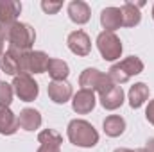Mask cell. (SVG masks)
I'll return each mask as SVG.
<instances>
[{"label": "cell", "mask_w": 154, "mask_h": 152, "mask_svg": "<svg viewBox=\"0 0 154 152\" xmlns=\"http://www.w3.org/2000/svg\"><path fill=\"white\" fill-rule=\"evenodd\" d=\"M38 141L41 143L38 152H61L63 136L54 129H45L38 134Z\"/></svg>", "instance_id": "30bf717a"}, {"label": "cell", "mask_w": 154, "mask_h": 152, "mask_svg": "<svg viewBox=\"0 0 154 152\" xmlns=\"http://www.w3.org/2000/svg\"><path fill=\"white\" fill-rule=\"evenodd\" d=\"M20 123H18V116L13 113L9 108L0 106V134L11 136L18 131Z\"/></svg>", "instance_id": "e0dca14e"}, {"label": "cell", "mask_w": 154, "mask_h": 152, "mask_svg": "<svg viewBox=\"0 0 154 152\" xmlns=\"http://www.w3.org/2000/svg\"><path fill=\"white\" fill-rule=\"evenodd\" d=\"M18 123L23 131H36L41 125V114L34 108H25L18 114Z\"/></svg>", "instance_id": "ac0fdd59"}, {"label": "cell", "mask_w": 154, "mask_h": 152, "mask_svg": "<svg viewBox=\"0 0 154 152\" xmlns=\"http://www.w3.org/2000/svg\"><path fill=\"white\" fill-rule=\"evenodd\" d=\"M102 127H104V132L109 138H116V136L124 134V131H125V120L122 116H118V114H109L102 122Z\"/></svg>", "instance_id": "44dd1931"}, {"label": "cell", "mask_w": 154, "mask_h": 152, "mask_svg": "<svg viewBox=\"0 0 154 152\" xmlns=\"http://www.w3.org/2000/svg\"><path fill=\"white\" fill-rule=\"evenodd\" d=\"M145 149H147V152H154V138H151V140L147 141V147H145Z\"/></svg>", "instance_id": "4316f807"}, {"label": "cell", "mask_w": 154, "mask_h": 152, "mask_svg": "<svg viewBox=\"0 0 154 152\" xmlns=\"http://www.w3.org/2000/svg\"><path fill=\"white\" fill-rule=\"evenodd\" d=\"M100 25L108 32H115L122 27V13L120 7H106L100 13Z\"/></svg>", "instance_id": "5bb4252c"}, {"label": "cell", "mask_w": 154, "mask_h": 152, "mask_svg": "<svg viewBox=\"0 0 154 152\" xmlns=\"http://www.w3.org/2000/svg\"><path fill=\"white\" fill-rule=\"evenodd\" d=\"M13 84H7L5 81H0V106L4 108H9L11 102H13Z\"/></svg>", "instance_id": "603a6c76"}, {"label": "cell", "mask_w": 154, "mask_h": 152, "mask_svg": "<svg viewBox=\"0 0 154 152\" xmlns=\"http://www.w3.org/2000/svg\"><path fill=\"white\" fill-rule=\"evenodd\" d=\"M61 7H63V4H61V2H47V0H43V2H41V9H43L47 14H56Z\"/></svg>", "instance_id": "cb8c5ba5"}, {"label": "cell", "mask_w": 154, "mask_h": 152, "mask_svg": "<svg viewBox=\"0 0 154 152\" xmlns=\"http://www.w3.org/2000/svg\"><path fill=\"white\" fill-rule=\"evenodd\" d=\"M113 152H147V149H136V150H131V149H115Z\"/></svg>", "instance_id": "484cf974"}, {"label": "cell", "mask_w": 154, "mask_h": 152, "mask_svg": "<svg viewBox=\"0 0 154 152\" xmlns=\"http://www.w3.org/2000/svg\"><path fill=\"white\" fill-rule=\"evenodd\" d=\"M4 54V38L0 36V56Z\"/></svg>", "instance_id": "83f0119b"}, {"label": "cell", "mask_w": 154, "mask_h": 152, "mask_svg": "<svg viewBox=\"0 0 154 152\" xmlns=\"http://www.w3.org/2000/svg\"><path fill=\"white\" fill-rule=\"evenodd\" d=\"M147 99H149V86L145 82H136L134 86H131V90H129V106L133 109L142 108Z\"/></svg>", "instance_id": "ffe728a7"}, {"label": "cell", "mask_w": 154, "mask_h": 152, "mask_svg": "<svg viewBox=\"0 0 154 152\" xmlns=\"http://www.w3.org/2000/svg\"><path fill=\"white\" fill-rule=\"evenodd\" d=\"M95 104H97V99H95V91H91V90H79L72 100V108L77 114L91 113Z\"/></svg>", "instance_id": "9c48e42d"}, {"label": "cell", "mask_w": 154, "mask_h": 152, "mask_svg": "<svg viewBox=\"0 0 154 152\" xmlns=\"http://www.w3.org/2000/svg\"><path fill=\"white\" fill-rule=\"evenodd\" d=\"M66 45H68L70 52H74L75 56H81V57H86L91 52V41H90V36L84 31L70 32L68 38H66Z\"/></svg>", "instance_id": "ba28073f"}, {"label": "cell", "mask_w": 154, "mask_h": 152, "mask_svg": "<svg viewBox=\"0 0 154 152\" xmlns=\"http://www.w3.org/2000/svg\"><path fill=\"white\" fill-rule=\"evenodd\" d=\"M142 72H143V61H142L140 57H136V56H129V57H125V59L115 63V65L109 68L108 75H109V79H111L115 84H124V82H127L131 77L138 75V74H142Z\"/></svg>", "instance_id": "3957f363"}, {"label": "cell", "mask_w": 154, "mask_h": 152, "mask_svg": "<svg viewBox=\"0 0 154 152\" xmlns=\"http://www.w3.org/2000/svg\"><path fill=\"white\" fill-rule=\"evenodd\" d=\"M68 16L70 20L77 23V25H84L90 22V16H91V11H90V5L82 0H74L68 4Z\"/></svg>", "instance_id": "4fadbf2b"}, {"label": "cell", "mask_w": 154, "mask_h": 152, "mask_svg": "<svg viewBox=\"0 0 154 152\" xmlns=\"http://www.w3.org/2000/svg\"><path fill=\"white\" fill-rule=\"evenodd\" d=\"M47 91H48L50 100L56 102V104H65V102H68V100L72 99V95H74V93H72V84L66 82V81H52V82L48 84Z\"/></svg>", "instance_id": "8fae6325"}, {"label": "cell", "mask_w": 154, "mask_h": 152, "mask_svg": "<svg viewBox=\"0 0 154 152\" xmlns=\"http://www.w3.org/2000/svg\"><path fill=\"white\" fill-rule=\"evenodd\" d=\"M0 36L9 43V48L29 52L36 41V32L29 23L13 22V23H0Z\"/></svg>", "instance_id": "6da1fadb"}, {"label": "cell", "mask_w": 154, "mask_h": 152, "mask_svg": "<svg viewBox=\"0 0 154 152\" xmlns=\"http://www.w3.org/2000/svg\"><path fill=\"white\" fill-rule=\"evenodd\" d=\"M66 134H68L70 143L75 145V147L90 149V147H95L99 143V132H97V129L90 122L81 120V118H75V120H72L68 123Z\"/></svg>", "instance_id": "7a4b0ae2"}, {"label": "cell", "mask_w": 154, "mask_h": 152, "mask_svg": "<svg viewBox=\"0 0 154 152\" xmlns=\"http://www.w3.org/2000/svg\"><path fill=\"white\" fill-rule=\"evenodd\" d=\"M97 48H99L104 61H116V59H120L124 47H122V41L115 32L102 31L97 36Z\"/></svg>", "instance_id": "8992f818"}, {"label": "cell", "mask_w": 154, "mask_h": 152, "mask_svg": "<svg viewBox=\"0 0 154 152\" xmlns=\"http://www.w3.org/2000/svg\"><path fill=\"white\" fill-rule=\"evenodd\" d=\"M47 72L52 77V81H66V77L70 74V68H68V65L63 59H52L50 57Z\"/></svg>", "instance_id": "7402d4cb"}, {"label": "cell", "mask_w": 154, "mask_h": 152, "mask_svg": "<svg viewBox=\"0 0 154 152\" xmlns=\"http://www.w3.org/2000/svg\"><path fill=\"white\" fill-rule=\"evenodd\" d=\"M20 54L22 50H13V48H7L2 56H0V70L7 75L16 77L18 74H22V68H20Z\"/></svg>", "instance_id": "7c38bea8"}, {"label": "cell", "mask_w": 154, "mask_h": 152, "mask_svg": "<svg viewBox=\"0 0 154 152\" xmlns=\"http://www.w3.org/2000/svg\"><path fill=\"white\" fill-rule=\"evenodd\" d=\"M152 18H154V5H152Z\"/></svg>", "instance_id": "f1b7e54d"}, {"label": "cell", "mask_w": 154, "mask_h": 152, "mask_svg": "<svg viewBox=\"0 0 154 152\" xmlns=\"http://www.w3.org/2000/svg\"><path fill=\"white\" fill-rule=\"evenodd\" d=\"M50 57L41 50H29L20 54V68L22 74H45L48 68Z\"/></svg>", "instance_id": "5b68a950"}, {"label": "cell", "mask_w": 154, "mask_h": 152, "mask_svg": "<svg viewBox=\"0 0 154 152\" xmlns=\"http://www.w3.org/2000/svg\"><path fill=\"white\" fill-rule=\"evenodd\" d=\"M79 84H81V90H91V91H97L99 95L109 91L115 86V82L109 79L108 74H102L97 68H86L79 77Z\"/></svg>", "instance_id": "277c9868"}, {"label": "cell", "mask_w": 154, "mask_h": 152, "mask_svg": "<svg viewBox=\"0 0 154 152\" xmlns=\"http://www.w3.org/2000/svg\"><path fill=\"white\" fill-rule=\"evenodd\" d=\"M100 104H102V108L108 109V111L118 109V108L124 104V90H122V86H116L115 84L109 91L102 93V95H100Z\"/></svg>", "instance_id": "2e32d148"}, {"label": "cell", "mask_w": 154, "mask_h": 152, "mask_svg": "<svg viewBox=\"0 0 154 152\" xmlns=\"http://www.w3.org/2000/svg\"><path fill=\"white\" fill-rule=\"evenodd\" d=\"M145 118L154 125V100L149 102V106H147V109H145Z\"/></svg>", "instance_id": "d4e9b609"}, {"label": "cell", "mask_w": 154, "mask_h": 152, "mask_svg": "<svg viewBox=\"0 0 154 152\" xmlns=\"http://www.w3.org/2000/svg\"><path fill=\"white\" fill-rule=\"evenodd\" d=\"M120 13H122V25L124 27H136L142 20L140 9L134 2H125L120 7Z\"/></svg>", "instance_id": "d6986e66"}, {"label": "cell", "mask_w": 154, "mask_h": 152, "mask_svg": "<svg viewBox=\"0 0 154 152\" xmlns=\"http://www.w3.org/2000/svg\"><path fill=\"white\" fill-rule=\"evenodd\" d=\"M22 13V4L18 0H0V23L18 22L16 18Z\"/></svg>", "instance_id": "9a60e30c"}, {"label": "cell", "mask_w": 154, "mask_h": 152, "mask_svg": "<svg viewBox=\"0 0 154 152\" xmlns=\"http://www.w3.org/2000/svg\"><path fill=\"white\" fill-rule=\"evenodd\" d=\"M13 90L16 93V97L22 102H32L36 100L39 93V86L38 82L32 79V75L29 74H18L13 79Z\"/></svg>", "instance_id": "52a82bcc"}]
</instances>
